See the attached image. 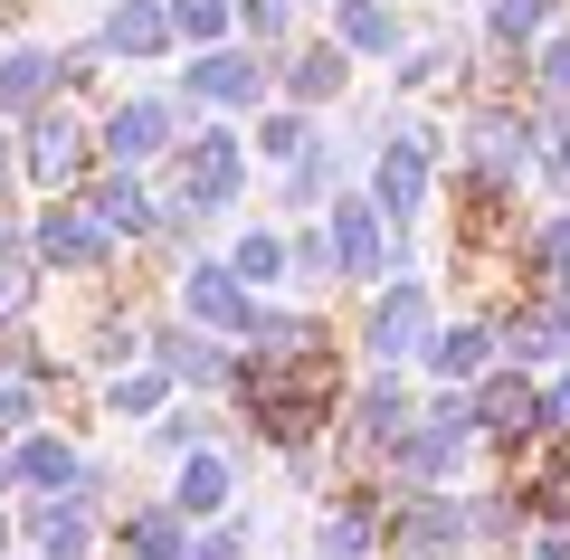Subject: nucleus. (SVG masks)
<instances>
[{
    "label": "nucleus",
    "instance_id": "nucleus-1",
    "mask_svg": "<svg viewBox=\"0 0 570 560\" xmlns=\"http://www.w3.org/2000/svg\"><path fill=\"white\" fill-rule=\"evenodd\" d=\"M153 190H163V219H200V228L228 219L247 200V134L238 124H190Z\"/></svg>",
    "mask_w": 570,
    "mask_h": 560
},
{
    "label": "nucleus",
    "instance_id": "nucleus-2",
    "mask_svg": "<svg viewBox=\"0 0 570 560\" xmlns=\"http://www.w3.org/2000/svg\"><path fill=\"white\" fill-rule=\"evenodd\" d=\"M428 342H438V285L428 276H390L381 295H362V323H352L362 371H409V361H428Z\"/></svg>",
    "mask_w": 570,
    "mask_h": 560
},
{
    "label": "nucleus",
    "instance_id": "nucleus-3",
    "mask_svg": "<svg viewBox=\"0 0 570 560\" xmlns=\"http://www.w3.org/2000/svg\"><path fill=\"white\" fill-rule=\"evenodd\" d=\"M181 134H190L181 105L153 96V86H134V96H115L96 115V161H105V171H142V180H153L171 153H181Z\"/></svg>",
    "mask_w": 570,
    "mask_h": 560
},
{
    "label": "nucleus",
    "instance_id": "nucleus-4",
    "mask_svg": "<svg viewBox=\"0 0 570 560\" xmlns=\"http://www.w3.org/2000/svg\"><path fill=\"white\" fill-rule=\"evenodd\" d=\"M96 124L77 115V105H48L39 124H20V190H39V200H77L86 180H96Z\"/></svg>",
    "mask_w": 570,
    "mask_h": 560
},
{
    "label": "nucleus",
    "instance_id": "nucleus-5",
    "mask_svg": "<svg viewBox=\"0 0 570 560\" xmlns=\"http://www.w3.org/2000/svg\"><path fill=\"white\" fill-rule=\"evenodd\" d=\"M266 96H276V67L257 58V48H209V58H181V86H171V105H181L190 124H228V115H266Z\"/></svg>",
    "mask_w": 570,
    "mask_h": 560
},
{
    "label": "nucleus",
    "instance_id": "nucleus-6",
    "mask_svg": "<svg viewBox=\"0 0 570 560\" xmlns=\"http://www.w3.org/2000/svg\"><path fill=\"white\" fill-rule=\"evenodd\" d=\"M409 428H419V390H409V371H362L352 400L333 409V446H343L352 465H381Z\"/></svg>",
    "mask_w": 570,
    "mask_h": 560
},
{
    "label": "nucleus",
    "instance_id": "nucleus-7",
    "mask_svg": "<svg viewBox=\"0 0 570 560\" xmlns=\"http://www.w3.org/2000/svg\"><path fill=\"white\" fill-rule=\"evenodd\" d=\"M115 257H124V247L86 219V200H39V209H29V266H39V276L105 285V276H115Z\"/></svg>",
    "mask_w": 570,
    "mask_h": 560
},
{
    "label": "nucleus",
    "instance_id": "nucleus-8",
    "mask_svg": "<svg viewBox=\"0 0 570 560\" xmlns=\"http://www.w3.org/2000/svg\"><path fill=\"white\" fill-rule=\"evenodd\" d=\"M362 200L381 209L390 247H400V266H409V228H419V219H428V200H438V161H428L409 134H390L381 153H371V171H362Z\"/></svg>",
    "mask_w": 570,
    "mask_h": 560
},
{
    "label": "nucleus",
    "instance_id": "nucleus-9",
    "mask_svg": "<svg viewBox=\"0 0 570 560\" xmlns=\"http://www.w3.org/2000/svg\"><path fill=\"white\" fill-rule=\"evenodd\" d=\"M171 323H190V333H209V342L238 352V342L257 333V295L228 276V257H190L181 285H171Z\"/></svg>",
    "mask_w": 570,
    "mask_h": 560
},
{
    "label": "nucleus",
    "instance_id": "nucleus-10",
    "mask_svg": "<svg viewBox=\"0 0 570 560\" xmlns=\"http://www.w3.org/2000/svg\"><path fill=\"white\" fill-rule=\"evenodd\" d=\"M324 238H333V266H343V285H362V295H381L390 276H409L400 247H390V228H381V209H371L362 190H343V200L324 209Z\"/></svg>",
    "mask_w": 570,
    "mask_h": 560
},
{
    "label": "nucleus",
    "instance_id": "nucleus-11",
    "mask_svg": "<svg viewBox=\"0 0 570 560\" xmlns=\"http://www.w3.org/2000/svg\"><path fill=\"white\" fill-rule=\"evenodd\" d=\"M20 513V551L29 560H105V513L86 494H48V503H10Z\"/></svg>",
    "mask_w": 570,
    "mask_h": 560
},
{
    "label": "nucleus",
    "instance_id": "nucleus-12",
    "mask_svg": "<svg viewBox=\"0 0 570 560\" xmlns=\"http://www.w3.org/2000/svg\"><path fill=\"white\" fill-rule=\"evenodd\" d=\"M77 200H86V219H96L115 247H153L163 238V190H153L142 171H96Z\"/></svg>",
    "mask_w": 570,
    "mask_h": 560
},
{
    "label": "nucleus",
    "instance_id": "nucleus-13",
    "mask_svg": "<svg viewBox=\"0 0 570 560\" xmlns=\"http://www.w3.org/2000/svg\"><path fill=\"white\" fill-rule=\"evenodd\" d=\"M86 48H96L105 67H163V58H181L163 0H105V20H96V39H86Z\"/></svg>",
    "mask_w": 570,
    "mask_h": 560
},
{
    "label": "nucleus",
    "instance_id": "nucleus-14",
    "mask_svg": "<svg viewBox=\"0 0 570 560\" xmlns=\"http://www.w3.org/2000/svg\"><path fill=\"white\" fill-rule=\"evenodd\" d=\"M466 409H475V438H485V446H532V438H542V390H532L513 361H494L485 381L466 390Z\"/></svg>",
    "mask_w": 570,
    "mask_h": 560
},
{
    "label": "nucleus",
    "instance_id": "nucleus-15",
    "mask_svg": "<svg viewBox=\"0 0 570 560\" xmlns=\"http://www.w3.org/2000/svg\"><path fill=\"white\" fill-rule=\"evenodd\" d=\"M48 105H67L58 96V39H10L0 48V124L20 134V124H39Z\"/></svg>",
    "mask_w": 570,
    "mask_h": 560
},
{
    "label": "nucleus",
    "instance_id": "nucleus-16",
    "mask_svg": "<svg viewBox=\"0 0 570 560\" xmlns=\"http://www.w3.org/2000/svg\"><path fill=\"white\" fill-rule=\"evenodd\" d=\"M77 361H86V371H105V381L142 371V361H153V314H134L124 295H105L96 314H86V333H77Z\"/></svg>",
    "mask_w": 570,
    "mask_h": 560
},
{
    "label": "nucleus",
    "instance_id": "nucleus-17",
    "mask_svg": "<svg viewBox=\"0 0 570 560\" xmlns=\"http://www.w3.org/2000/svg\"><path fill=\"white\" fill-rule=\"evenodd\" d=\"M171 513L190 522V532H209V522L238 513V456L228 446H200V456L171 465Z\"/></svg>",
    "mask_w": 570,
    "mask_h": 560
},
{
    "label": "nucleus",
    "instance_id": "nucleus-18",
    "mask_svg": "<svg viewBox=\"0 0 570 560\" xmlns=\"http://www.w3.org/2000/svg\"><path fill=\"white\" fill-rule=\"evenodd\" d=\"M153 361L171 371V390H238V352L209 333H190V323H153Z\"/></svg>",
    "mask_w": 570,
    "mask_h": 560
},
{
    "label": "nucleus",
    "instance_id": "nucleus-19",
    "mask_svg": "<svg viewBox=\"0 0 570 560\" xmlns=\"http://www.w3.org/2000/svg\"><path fill=\"white\" fill-rule=\"evenodd\" d=\"M266 67H276V96L295 105V115H324V105L352 86V58L333 39H295L285 58H266Z\"/></svg>",
    "mask_w": 570,
    "mask_h": 560
},
{
    "label": "nucleus",
    "instance_id": "nucleus-20",
    "mask_svg": "<svg viewBox=\"0 0 570 560\" xmlns=\"http://www.w3.org/2000/svg\"><path fill=\"white\" fill-rule=\"evenodd\" d=\"M190 522L171 513V494L163 503H115V522H105V551L115 560H190Z\"/></svg>",
    "mask_w": 570,
    "mask_h": 560
},
{
    "label": "nucleus",
    "instance_id": "nucleus-21",
    "mask_svg": "<svg viewBox=\"0 0 570 560\" xmlns=\"http://www.w3.org/2000/svg\"><path fill=\"white\" fill-rule=\"evenodd\" d=\"M10 484H20V503L77 494V484H86V446L67 438V428H39V438H20V446H10Z\"/></svg>",
    "mask_w": 570,
    "mask_h": 560
},
{
    "label": "nucleus",
    "instance_id": "nucleus-22",
    "mask_svg": "<svg viewBox=\"0 0 570 560\" xmlns=\"http://www.w3.org/2000/svg\"><path fill=\"white\" fill-rule=\"evenodd\" d=\"M333 48H343L352 67H362V58H400V48H409L400 0H333Z\"/></svg>",
    "mask_w": 570,
    "mask_h": 560
},
{
    "label": "nucleus",
    "instance_id": "nucleus-23",
    "mask_svg": "<svg viewBox=\"0 0 570 560\" xmlns=\"http://www.w3.org/2000/svg\"><path fill=\"white\" fill-rule=\"evenodd\" d=\"M494 323H438V342H428V381H448V390H475L494 371Z\"/></svg>",
    "mask_w": 570,
    "mask_h": 560
},
{
    "label": "nucleus",
    "instance_id": "nucleus-24",
    "mask_svg": "<svg viewBox=\"0 0 570 560\" xmlns=\"http://www.w3.org/2000/svg\"><path fill=\"white\" fill-rule=\"evenodd\" d=\"M96 400H105V419H115V428H153V419H171V409H181V390H171V371H163V361H142V371L105 381Z\"/></svg>",
    "mask_w": 570,
    "mask_h": 560
},
{
    "label": "nucleus",
    "instance_id": "nucleus-25",
    "mask_svg": "<svg viewBox=\"0 0 570 560\" xmlns=\"http://www.w3.org/2000/svg\"><path fill=\"white\" fill-rule=\"evenodd\" d=\"M228 276H238L257 304H276V285H285V228L276 219H247L238 238H228Z\"/></svg>",
    "mask_w": 570,
    "mask_h": 560
},
{
    "label": "nucleus",
    "instance_id": "nucleus-26",
    "mask_svg": "<svg viewBox=\"0 0 570 560\" xmlns=\"http://www.w3.org/2000/svg\"><path fill=\"white\" fill-rule=\"evenodd\" d=\"M181 58H209V48H238V0H163Z\"/></svg>",
    "mask_w": 570,
    "mask_h": 560
},
{
    "label": "nucleus",
    "instance_id": "nucleus-27",
    "mask_svg": "<svg viewBox=\"0 0 570 560\" xmlns=\"http://www.w3.org/2000/svg\"><path fill=\"white\" fill-rule=\"evenodd\" d=\"M314 134H324L314 115H295V105H266V115H257V134H247V153L285 171V161H305V153H314Z\"/></svg>",
    "mask_w": 570,
    "mask_h": 560
},
{
    "label": "nucleus",
    "instance_id": "nucleus-28",
    "mask_svg": "<svg viewBox=\"0 0 570 560\" xmlns=\"http://www.w3.org/2000/svg\"><path fill=\"white\" fill-rule=\"evenodd\" d=\"M295 20H305V0H238V48L285 58V48H295Z\"/></svg>",
    "mask_w": 570,
    "mask_h": 560
},
{
    "label": "nucleus",
    "instance_id": "nucleus-29",
    "mask_svg": "<svg viewBox=\"0 0 570 560\" xmlns=\"http://www.w3.org/2000/svg\"><path fill=\"white\" fill-rule=\"evenodd\" d=\"M285 285H295V295L343 285V266H333V238H324V228H285Z\"/></svg>",
    "mask_w": 570,
    "mask_h": 560
},
{
    "label": "nucleus",
    "instance_id": "nucleus-30",
    "mask_svg": "<svg viewBox=\"0 0 570 560\" xmlns=\"http://www.w3.org/2000/svg\"><path fill=\"white\" fill-rule=\"evenodd\" d=\"M542 20H551V0H485V48L494 58H523L542 39Z\"/></svg>",
    "mask_w": 570,
    "mask_h": 560
},
{
    "label": "nucleus",
    "instance_id": "nucleus-31",
    "mask_svg": "<svg viewBox=\"0 0 570 560\" xmlns=\"http://www.w3.org/2000/svg\"><path fill=\"white\" fill-rule=\"evenodd\" d=\"M200 446H209V419H200V409H171V419H153L134 438V456H171V465H181V456H200Z\"/></svg>",
    "mask_w": 570,
    "mask_h": 560
},
{
    "label": "nucleus",
    "instance_id": "nucleus-32",
    "mask_svg": "<svg viewBox=\"0 0 570 560\" xmlns=\"http://www.w3.org/2000/svg\"><path fill=\"white\" fill-rule=\"evenodd\" d=\"M448 77H466L456 39H409V58H400V96H428V86H448Z\"/></svg>",
    "mask_w": 570,
    "mask_h": 560
},
{
    "label": "nucleus",
    "instance_id": "nucleus-33",
    "mask_svg": "<svg viewBox=\"0 0 570 560\" xmlns=\"http://www.w3.org/2000/svg\"><path fill=\"white\" fill-rule=\"evenodd\" d=\"M39 304H48V276L39 266H0V333H29V323H39Z\"/></svg>",
    "mask_w": 570,
    "mask_h": 560
},
{
    "label": "nucleus",
    "instance_id": "nucleus-34",
    "mask_svg": "<svg viewBox=\"0 0 570 560\" xmlns=\"http://www.w3.org/2000/svg\"><path fill=\"white\" fill-rule=\"evenodd\" d=\"M39 428H48V400L29 381H0V456H10L20 438H39Z\"/></svg>",
    "mask_w": 570,
    "mask_h": 560
},
{
    "label": "nucleus",
    "instance_id": "nucleus-35",
    "mask_svg": "<svg viewBox=\"0 0 570 560\" xmlns=\"http://www.w3.org/2000/svg\"><path fill=\"white\" fill-rule=\"evenodd\" d=\"M247 541H257V513H228V522H209L190 541V560H247Z\"/></svg>",
    "mask_w": 570,
    "mask_h": 560
},
{
    "label": "nucleus",
    "instance_id": "nucleus-36",
    "mask_svg": "<svg viewBox=\"0 0 570 560\" xmlns=\"http://www.w3.org/2000/svg\"><path fill=\"white\" fill-rule=\"evenodd\" d=\"M532 77H542V96H561V105H570V29H551V39H542Z\"/></svg>",
    "mask_w": 570,
    "mask_h": 560
},
{
    "label": "nucleus",
    "instance_id": "nucleus-37",
    "mask_svg": "<svg viewBox=\"0 0 570 560\" xmlns=\"http://www.w3.org/2000/svg\"><path fill=\"white\" fill-rule=\"evenodd\" d=\"M542 438H570V371L542 390Z\"/></svg>",
    "mask_w": 570,
    "mask_h": 560
},
{
    "label": "nucleus",
    "instance_id": "nucleus-38",
    "mask_svg": "<svg viewBox=\"0 0 570 560\" xmlns=\"http://www.w3.org/2000/svg\"><path fill=\"white\" fill-rule=\"evenodd\" d=\"M523 560H570V522H542V532H523Z\"/></svg>",
    "mask_w": 570,
    "mask_h": 560
},
{
    "label": "nucleus",
    "instance_id": "nucleus-39",
    "mask_svg": "<svg viewBox=\"0 0 570 560\" xmlns=\"http://www.w3.org/2000/svg\"><path fill=\"white\" fill-rule=\"evenodd\" d=\"M10 190H20V134L0 124V209H10Z\"/></svg>",
    "mask_w": 570,
    "mask_h": 560
},
{
    "label": "nucleus",
    "instance_id": "nucleus-40",
    "mask_svg": "<svg viewBox=\"0 0 570 560\" xmlns=\"http://www.w3.org/2000/svg\"><path fill=\"white\" fill-rule=\"evenodd\" d=\"M29 10H39V0H0V48L20 39V20H29Z\"/></svg>",
    "mask_w": 570,
    "mask_h": 560
},
{
    "label": "nucleus",
    "instance_id": "nucleus-41",
    "mask_svg": "<svg viewBox=\"0 0 570 560\" xmlns=\"http://www.w3.org/2000/svg\"><path fill=\"white\" fill-rule=\"evenodd\" d=\"M0 560H20V513L0 503Z\"/></svg>",
    "mask_w": 570,
    "mask_h": 560
},
{
    "label": "nucleus",
    "instance_id": "nucleus-42",
    "mask_svg": "<svg viewBox=\"0 0 570 560\" xmlns=\"http://www.w3.org/2000/svg\"><path fill=\"white\" fill-rule=\"evenodd\" d=\"M0 503H20V484H10V456H0Z\"/></svg>",
    "mask_w": 570,
    "mask_h": 560
}]
</instances>
